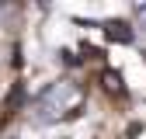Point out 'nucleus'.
I'll list each match as a JSON object with an SVG mask.
<instances>
[{
  "label": "nucleus",
  "mask_w": 146,
  "mask_h": 139,
  "mask_svg": "<svg viewBox=\"0 0 146 139\" xmlns=\"http://www.w3.org/2000/svg\"><path fill=\"white\" fill-rule=\"evenodd\" d=\"M111 38H129V31H122V24H115L111 28Z\"/></svg>",
  "instance_id": "obj_1"
}]
</instances>
